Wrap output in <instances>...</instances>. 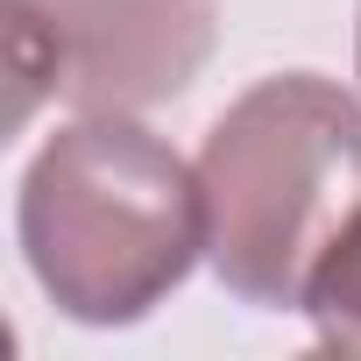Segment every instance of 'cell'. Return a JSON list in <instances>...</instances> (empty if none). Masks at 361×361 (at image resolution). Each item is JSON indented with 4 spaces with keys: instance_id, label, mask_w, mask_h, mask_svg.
<instances>
[{
    "instance_id": "obj_4",
    "label": "cell",
    "mask_w": 361,
    "mask_h": 361,
    "mask_svg": "<svg viewBox=\"0 0 361 361\" xmlns=\"http://www.w3.org/2000/svg\"><path fill=\"white\" fill-rule=\"evenodd\" d=\"M312 319V340L326 354H361V213L340 227V241L319 255L312 283H305V305Z\"/></svg>"
},
{
    "instance_id": "obj_5",
    "label": "cell",
    "mask_w": 361,
    "mask_h": 361,
    "mask_svg": "<svg viewBox=\"0 0 361 361\" xmlns=\"http://www.w3.org/2000/svg\"><path fill=\"white\" fill-rule=\"evenodd\" d=\"M354 78H361V22H354Z\"/></svg>"
},
{
    "instance_id": "obj_3",
    "label": "cell",
    "mask_w": 361,
    "mask_h": 361,
    "mask_svg": "<svg viewBox=\"0 0 361 361\" xmlns=\"http://www.w3.org/2000/svg\"><path fill=\"white\" fill-rule=\"evenodd\" d=\"M50 36L57 92L78 114H142L177 99L220 43L213 0H29Z\"/></svg>"
},
{
    "instance_id": "obj_2",
    "label": "cell",
    "mask_w": 361,
    "mask_h": 361,
    "mask_svg": "<svg viewBox=\"0 0 361 361\" xmlns=\"http://www.w3.org/2000/svg\"><path fill=\"white\" fill-rule=\"evenodd\" d=\"M206 262L255 312H298L319 255L361 213V99L319 71L248 85L199 149Z\"/></svg>"
},
{
    "instance_id": "obj_1",
    "label": "cell",
    "mask_w": 361,
    "mask_h": 361,
    "mask_svg": "<svg viewBox=\"0 0 361 361\" xmlns=\"http://www.w3.org/2000/svg\"><path fill=\"white\" fill-rule=\"evenodd\" d=\"M15 241L64 319L135 326L206 255V185L135 114H78L22 170Z\"/></svg>"
}]
</instances>
